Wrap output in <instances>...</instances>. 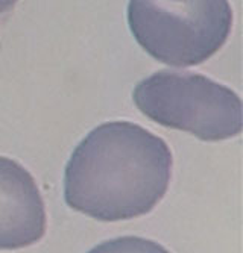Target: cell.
I'll use <instances>...</instances> for the list:
<instances>
[{
    "label": "cell",
    "instance_id": "cell-5",
    "mask_svg": "<svg viewBox=\"0 0 243 253\" xmlns=\"http://www.w3.org/2000/svg\"><path fill=\"white\" fill-rule=\"evenodd\" d=\"M88 253H170V252L152 240H146L142 237H120L97 244Z\"/></svg>",
    "mask_w": 243,
    "mask_h": 253
},
{
    "label": "cell",
    "instance_id": "cell-4",
    "mask_svg": "<svg viewBox=\"0 0 243 253\" xmlns=\"http://www.w3.org/2000/svg\"><path fill=\"white\" fill-rule=\"evenodd\" d=\"M44 202L32 174L0 156V250L25 249L46 234Z\"/></svg>",
    "mask_w": 243,
    "mask_h": 253
},
{
    "label": "cell",
    "instance_id": "cell-2",
    "mask_svg": "<svg viewBox=\"0 0 243 253\" xmlns=\"http://www.w3.org/2000/svg\"><path fill=\"white\" fill-rule=\"evenodd\" d=\"M139 111L164 127L189 132L202 141H222L242 132V100L207 76L161 70L132 91Z\"/></svg>",
    "mask_w": 243,
    "mask_h": 253
},
{
    "label": "cell",
    "instance_id": "cell-3",
    "mask_svg": "<svg viewBox=\"0 0 243 253\" xmlns=\"http://www.w3.org/2000/svg\"><path fill=\"white\" fill-rule=\"evenodd\" d=\"M128 25L137 42L157 61L193 67L210 59L227 42L233 9L214 2H129Z\"/></svg>",
    "mask_w": 243,
    "mask_h": 253
},
{
    "label": "cell",
    "instance_id": "cell-1",
    "mask_svg": "<svg viewBox=\"0 0 243 253\" xmlns=\"http://www.w3.org/2000/svg\"><path fill=\"white\" fill-rule=\"evenodd\" d=\"M172 152L163 138L129 122L95 127L73 150L64 173V199L99 221L149 214L166 196Z\"/></svg>",
    "mask_w": 243,
    "mask_h": 253
}]
</instances>
